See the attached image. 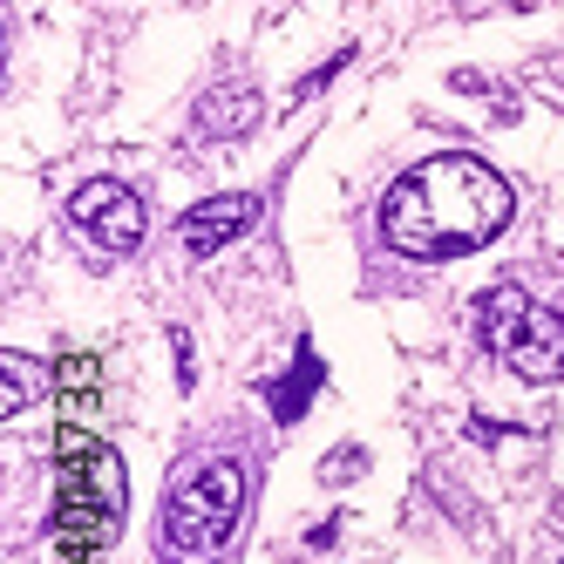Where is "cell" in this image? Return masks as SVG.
Segmentation results:
<instances>
[{"label":"cell","instance_id":"7","mask_svg":"<svg viewBox=\"0 0 564 564\" xmlns=\"http://www.w3.org/2000/svg\"><path fill=\"white\" fill-rule=\"evenodd\" d=\"M0 368H8V388H0V409H8V422H14L21 409H34V401H42V360L8 347V360H0Z\"/></svg>","mask_w":564,"mask_h":564},{"label":"cell","instance_id":"8","mask_svg":"<svg viewBox=\"0 0 564 564\" xmlns=\"http://www.w3.org/2000/svg\"><path fill=\"white\" fill-rule=\"evenodd\" d=\"M360 463H368V456L347 449V456H327V469H319V476H327V482H354V469H360Z\"/></svg>","mask_w":564,"mask_h":564},{"label":"cell","instance_id":"3","mask_svg":"<svg viewBox=\"0 0 564 564\" xmlns=\"http://www.w3.org/2000/svg\"><path fill=\"white\" fill-rule=\"evenodd\" d=\"M469 334L476 347L517 368L523 381H557L564 375V313L557 306H538L523 286H482L476 306H469Z\"/></svg>","mask_w":564,"mask_h":564},{"label":"cell","instance_id":"6","mask_svg":"<svg viewBox=\"0 0 564 564\" xmlns=\"http://www.w3.org/2000/svg\"><path fill=\"white\" fill-rule=\"evenodd\" d=\"M259 130V89L252 83H225L197 102V137H252Z\"/></svg>","mask_w":564,"mask_h":564},{"label":"cell","instance_id":"1","mask_svg":"<svg viewBox=\"0 0 564 564\" xmlns=\"http://www.w3.org/2000/svg\"><path fill=\"white\" fill-rule=\"evenodd\" d=\"M510 212H517V197L482 156L442 150L381 191V246L415 265H449V259L482 252L490 238H503Z\"/></svg>","mask_w":564,"mask_h":564},{"label":"cell","instance_id":"2","mask_svg":"<svg viewBox=\"0 0 564 564\" xmlns=\"http://www.w3.org/2000/svg\"><path fill=\"white\" fill-rule=\"evenodd\" d=\"M246 523V463L238 456H205L184 469L164 510H156V557L164 564H218Z\"/></svg>","mask_w":564,"mask_h":564},{"label":"cell","instance_id":"5","mask_svg":"<svg viewBox=\"0 0 564 564\" xmlns=\"http://www.w3.org/2000/svg\"><path fill=\"white\" fill-rule=\"evenodd\" d=\"M259 225V191H225V197H205L177 218V246L191 259H218L231 238H246Z\"/></svg>","mask_w":564,"mask_h":564},{"label":"cell","instance_id":"4","mask_svg":"<svg viewBox=\"0 0 564 564\" xmlns=\"http://www.w3.org/2000/svg\"><path fill=\"white\" fill-rule=\"evenodd\" d=\"M68 218L89 231V246L109 252V259H123L143 246V231H150V212H143V197L130 184H116V177H96L68 197Z\"/></svg>","mask_w":564,"mask_h":564}]
</instances>
